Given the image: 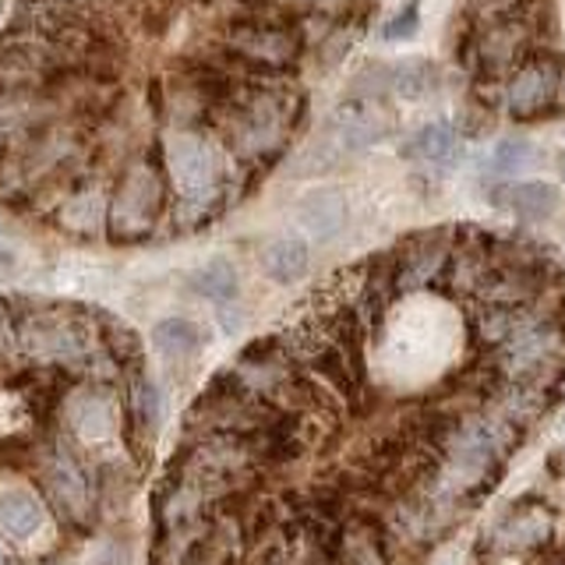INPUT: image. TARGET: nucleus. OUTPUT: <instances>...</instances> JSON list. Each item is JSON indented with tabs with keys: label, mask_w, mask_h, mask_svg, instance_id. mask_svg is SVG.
Here are the masks:
<instances>
[{
	"label": "nucleus",
	"mask_w": 565,
	"mask_h": 565,
	"mask_svg": "<svg viewBox=\"0 0 565 565\" xmlns=\"http://www.w3.org/2000/svg\"><path fill=\"white\" fill-rule=\"evenodd\" d=\"M156 163L170 191L167 220L177 230H199L220 220V212L247 194V184L258 177L241 167L209 128H163L156 135Z\"/></svg>",
	"instance_id": "obj_1"
},
{
	"label": "nucleus",
	"mask_w": 565,
	"mask_h": 565,
	"mask_svg": "<svg viewBox=\"0 0 565 565\" xmlns=\"http://www.w3.org/2000/svg\"><path fill=\"white\" fill-rule=\"evenodd\" d=\"M300 114H305V88L294 75H282L269 85L230 88L226 103L212 114L209 131L241 167L262 173L287 152Z\"/></svg>",
	"instance_id": "obj_2"
},
{
	"label": "nucleus",
	"mask_w": 565,
	"mask_h": 565,
	"mask_svg": "<svg viewBox=\"0 0 565 565\" xmlns=\"http://www.w3.org/2000/svg\"><path fill=\"white\" fill-rule=\"evenodd\" d=\"M18 311V350L43 367H64L75 375L85 353L99 343V311L50 300H14Z\"/></svg>",
	"instance_id": "obj_3"
},
{
	"label": "nucleus",
	"mask_w": 565,
	"mask_h": 565,
	"mask_svg": "<svg viewBox=\"0 0 565 565\" xmlns=\"http://www.w3.org/2000/svg\"><path fill=\"white\" fill-rule=\"evenodd\" d=\"M170 191L163 170L152 156H135L120 167L110 188V216H106V237L114 244H141L159 234L167 220Z\"/></svg>",
	"instance_id": "obj_4"
},
{
	"label": "nucleus",
	"mask_w": 565,
	"mask_h": 565,
	"mask_svg": "<svg viewBox=\"0 0 565 565\" xmlns=\"http://www.w3.org/2000/svg\"><path fill=\"white\" fill-rule=\"evenodd\" d=\"M223 53H234L241 61H252L269 71H294L305 57V35L297 29V18H244V22L216 25L212 43Z\"/></svg>",
	"instance_id": "obj_5"
},
{
	"label": "nucleus",
	"mask_w": 565,
	"mask_h": 565,
	"mask_svg": "<svg viewBox=\"0 0 565 565\" xmlns=\"http://www.w3.org/2000/svg\"><path fill=\"white\" fill-rule=\"evenodd\" d=\"M558 534V516L534 494H523L512 505L502 509V516L488 526L484 541L477 544V555H509V558H530L541 552H552Z\"/></svg>",
	"instance_id": "obj_6"
},
{
	"label": "nucleus",
	"mask_w": 565,
	"mask_h": 565,
	"mask_svg": "<svg viewBox=\"0 0 565 565\" xmlns=\"http://www.w3.org/2000/svg\"><path fill=\"white\" fill-rule=\"evenodd\" d=\"M64 117V106L50 93V85H0V152Z\"/></svg>",
	"instance_id": "obj_7"
},
{
	"label": "nucleus",
	"mask_w": 565,
	"mask_h": 565,
	"mask_svg": "<svg viewBox=\"0 0 565 565\" xmlns=\"http://www.w3.org/2000/svg\"><path fill=\"white\" fill-rule=\"evenodd\" d=\"M110 181L103 177H85L71 188L64 199L53 205L50 223L61 230L64 237L75 241H103L106 237V216H110Z\"/></svg>",
	"instance_id": "obj_8"
},
{
	"label": "nucleus",
	"mask_w": 565,
	"mask_h": 565,
	"mask_svg": "<svg viewBox=\"0 0 565 565\" xmlns=\"http://www.w3.org/2000/svg\"><path fill=\"white\" fill-rule=\"evenodd\" d=\"M558 85H562V67L552 57H537L512 67V78H502L499 103L509 117L530 120L555 103Z\"/></svg>",
	"instance_id": "obj_9"
},
{
	"label": "nucleus",
	"mask_w": 565,
	"mask_h": 565,
	"mask_svg": "<svg viewBox=\"0 0 565 565\" xmlns=\"http://www.w3.org/2000/svg\"><path fill=\"white\" fill-rule=\"evenodd\" d=\"M452 234L449 230H428V234H417L411 241H403V247L393 255V269H396V287L403 290H424L435 287L446 276V265L452 255Z\"/></svg>",
	"instance_id": "obj_10"
},
{
	"label": "nucleus",
	"mask_w": 565,
	"mask_h": 565,
	"mask_svg": "<svg viewBox=\"0 0 565 565\" xmlns=\"http://www.w3.org/2000/svg\"><path fill=\"white\" fill-rule=\"evenodd\" d=\"M382 99H347L340 103L326 120V141L329 146L347 156V152H364L375 141H382L388 135V117L379 106Z\"/></svg>",
	"instance_id": "obj_11"
},
{
	"label": "nucleus",
	"mask_w": 565,
	"mask_h": 565,
	"mask_svg": "<svg viewBox=\"0 0 565 565\" xmlns=\"http://www.w3.org/2000/svg\"><path fill=\"white\" fill-rule=\"evenodd\" d=\"M523 46H526V29L516 22V18H499V22L484 25L473 35L467 57L477 71V78L502 82L509 71L520 64Z\"/></svg>",
	"instance_id": "obj_12"
},
{
	"label": "nucleus",
	"mask_w": 565,
	"mask_h": 565,
	"mask_svg": "<svg viewBox=\"0 0 565 565\" xmlns=\"http://www.w3.org/2000/svg\"><path fill=\"white\" fill-rule=\"evenodd\" d=\"M340 565H396L385 526L375 512L350 509L340 530Z\"/></svg>",
	"instance_id": "obj_13"
},
{
	"label": "nucleus",
	"mask_w": 565,
	"mask_h": 565,
	"mask_svg": "<svg viewBox=\"0 0 565 565\" xmlns=\"http://www.w3.org/2000/svg\"><path fill=\"white\" fill-rule=\"evenodd\" d=\"M297 226L305 241H335L347 230V220H350V205L343 199L340 188H311L300 194L297 202Z\"/></svg>",
	"instance_id": "obj_14"
},
{
	"label": "nucleus",
	"mask_w": 565,
	"mask_h": 565,
	"mask_svg": "<svg viewBox=\"0 0 565 565\" xmlns=\"http://www.w3.org/2000/svg\"><path fill=\"white\" fill-rule=\"evenodd\" d=\"M43 488H46V494H50V502L57 505L61 516H82L85 505H88L85 473H82V467H78L75 452H71V449L64 446V441L46 456Z\"/></svg>",
	"instance_id": "obj_15"
},
{
	"label": "nucleus",
	"mask_w": 565,
	"mask_h": 565,
	"mask_svg": "<svg viewBox=\"0 0 565 565\" xmlns=\"http://www.w3.org/2000/svg\"><path fill=\"white\" fill-rule=\"evenodd\" d=\"M67 420H71V431L85 441L110 438L117 428V406L106 396V385H85L78 393H71Z\"/></svg>",
	"instance_id": "obj_16"
},
{
	"label": "nucleus",
	"mask_w": 565,
	"mask_h": 565,
	"mask_svg": "<svg viewBox=\"0 0 565 565\" xmlns=\"http://www.w3.org/2000/svg\"><path fill=\"white\" fill-rule=\"evenodd\" d=\"M488 202L520 220H547L558 209V191L544 181H502L488 191Z\"/></svg>",
	"instance_id": "obj_17"
},
{
	"label": "nucleus",
	"mask_w": 565,
	"mask_h": 565,
	"mask_svg": "<svg viewBox=\"0 0 565 565\" xmlns=\"http://www.w3.org/2000/svg\"><path fill=\"white\" fill-rule=\"evenodd\" d=\"M124 417H128V435L152 438L159 420H163V393L159 385L146 375L141 367H135L128 375V388H124Z\"/></svg>",
	"instance_id": "obj_18"
},
{
	"label": "nucleus",
	"mask_w": 565,
	"mask_h": 565,
	"mask_svg": "<svg viewBox=\"0 0 565 565\" xmlns=\"http://www.w3.org/2000/svg\"><path fill=\"white\" fill-rule=\"evenodd\" d=\"M459 152H463V146H459V131L446 120L424 124V128H417L403 146L406 159H414V163H424V167H438V170L452 167Z\"/></svg>",
	"instance_id": "obj_19"
},
{
	"label": "nucleus",
	"mask_w": 565,
	"mask_h": 565,
	"mask_svg": "<svg viewBox=\"0 0 565 565\" xmlns=\"http://www.w3.org/2000/svg\"><path fill=\"white\" fill-rule=\"evenodd\" d=\"M43 499L29 488H4L0 491V530L11 537V541H29L35 530L43 526Z\"/></svg>",
	"instance_id": "obj_20"
},
{
	"label": "nucleus",
	"mask_w": 565,
	"mask_h": 565,
	"mask_svg": "<svg viewBox=\"0 0 565 565\" xmlns=\"http://www.w3.org/2000/svg\"><path fill=\"white\" fill-rule=\"evenodd\" d=\"M311 269V247L305 237H276L273 244H265L262 252V273L269 276L279 287L300 282Z\"/></svg>",
	"instance_id": "obj_21"
},
{
	"label": "nucleus",
	"mask_w": 565,
	"mask_h": 565,
	"mask_svg": "<svg viewBox=\"0 0 565 565\" xmlns=\"http://www.w3.org/2000/svg\"><path fill=\"white\" fill-rule=\"evenodd\" d=\"M188 287L191 294H199L202 300H212V305H230L241 290V276L234 269V262L226 258H212L205 265H199L191 276H188Z\"/></svg>",
	"instance_id": "obj_22"
},
{
	"label": "nucleus",
	"mask_w": 565,
	"mask_h": 565,
	"mask_svg": "<svg viewBox=\"0 0 565 565\" xmlns=\"http://www.w3.org/2000/svg\"><path fill=\"white\" fill-rule=\"evenodd\" d=\"M152 343L167 361H188L205 347V335L199 326L188 322V318H163V322H156L152 329Z\"/></svg>",
	"instance_id": "obj_23"
},
{
	"label": "nucleus",
	"mask_w": 565,
	"mask_h": 565,
	"mask_svg": "<svg viewBox=\"0 0 565 565\" xmlns=\"http://www.w3.org/2000/svg\"><path fill=\"white\" fill-rule=\"evenodd\" d=\"M438 88V71L428 61H403L396 67H388V93L403 103L428 99Z\"/></svg>",
	"instance_id": "obj_24"
},
{
	"label": "nucleus",
	"mask_w": 565,
	"mask_h": 565,
	"mask_svg": "<svg viewBox=\"0 0 565 565\" xmlns=\"http://www.w3.org/2000/svg\"><path fill=\"white\" fill-rule=\"evenodd\" d=\"M537 159V146L530 138H523V135H509V138H502L499 146L491 149V156H488V173H494V177H512V173H520V170H526L530 163Z\"/></svg>",
	"instance_id": "obj_25"
},
{
	"label": "nucleus",
	"mask_w": 565,
	"mask_h": 565,
	"mask_svg": "<svg viewBox=\"0 0 565 565\" xmlns=\"http://www.w3.org/2000/svg\"><path fill=\"white\" fill-rule=\"evenodd\" d=\"M14 361H22V350H18V311L11 297H0V364Z\"/></svg>",
	"instance_id": "obj_26"
},
{
	"label": "nucleus",
	"mask_w": 565,
	"mask_h": 565,
	"mask_svg": "<svg viewBox=\"0 0 565 565\" xmlns=\"http://www.w3.org/2000/svg\"><path fill=\"white\" fill-rule=\"evenodd\" d=\"M61 4H67L71 11H78L85 18H93L99 25H110V29H117L120 14H131L120 0H61Z\"/></svg>",
	"instance_id": "obj_27"
},
{
	"label": "nucleus",
	"mask_w": 565,
	"mask_h": 565,
	"mask_svg": "<svg viewBox=\"0 0 565 565\" xmlns=\"http://www.w3.org/2000/svg\"><path fill=\"white\" fill-rule=\"evenodd\" d=\"M279 4L294 14H326V18H332V22H340L343 14L353 11L358 0H279Z\"/></svg>",
	"instance_id": "obj_28"
},
{
	"label": "nucleus",
	"mask_w": 565,
	"mask_h": 565,
	"mask_svg": "<svg viewBox=\"0 0 565 565\" xmlns=\"http://www.w3.org/2000/svg\"><path fill=\"white\" fill-rule=\"evenodd\" d=\"M420 8L417 4H406L399 14H393V18H388V22H385V29H382V35H385V40H411V35L417 32V25H420Z\"/></svg>",
	"instance_id": "obj_29"
},
{
	"label": "nucleus",
	"mask_w": 565,
	"mask_h": 565,
	"mask_svg": "<svg viewBox=\"0 0 565 565\" xmlns=\"http://www.w3.org/2000/svg\"><path fill=\"white\" fill-rule=\"evenodd\" d=\"M11 269H14V258H11L8 247L0 244V279H8V276H11Z\"/></svg>",
	"instance_id": "obj_30"
},
{
	"label": "nucleus",
	"mask_w": 565,
	"mask_h": 565,
	"mask_svg": "<svg viewBox=\"0 0 565 565\" xmlns=\"http://www.w3.org/2000/svg\"><path fill=\"white\" fill-rule=\"evenodd\" d=\"M481 8H509V4H516V0H477Z\"/></svg>",
	"instance_id": "obj_31"
},
{
	"label": "nucleus",
	"mask_w": 565,
	"mask_h": 565,
	"mask_svg": "<svg viewBox=\"0 0 565 565\" xmlns=\"http://www.w3.org/2000/svg\"><path fill=\"white\" fill-rule=\"evenodd\" d=\"M93 565H120V558H117V555H103V558H96Z\"/></svg>",
	"instance_id": "obj_32"
},
{
	"label": "nucleus",
	"mask_w": 565,
	"mask_h": 565,
	"mask_svg": "<svg viewBox=\"0 0 565 565\" xmlns=\"http://www.w3.org/2000/svg\"><path fill=\"white\" fill-rule=\"evenodd\" d=\"M558 177H562V184H565V152L558 156Z\"/></svg>",
	"instance_id": "obj_33"
},
{
	"label": "nucleus",
	"mask_w": 565,
	"mask_h": 565,
	"mask_svg": "<svg viewBox=\"0 0 565 565\" xmlns=\"http://www.w3.org/2000/svg\"><path fill=\"white\" fill-rule=\"evenodd\" d=\"M0 565H11V562H8V555H4V547H0Z\"/></svg>",
	"instance_id": "obj_34"
}]
</instances>
